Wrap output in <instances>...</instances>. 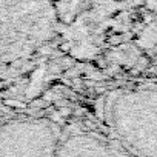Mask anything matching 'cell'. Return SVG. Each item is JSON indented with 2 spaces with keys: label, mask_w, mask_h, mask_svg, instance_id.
<instances>
[{
  "label": "cell",
  "mask_w": 157,
  "mask_h": 157,
  "mask_svg": "<svg viewBox=\"0 0 157 157\" xmlns=\"http://www.w3.org/2000/svg\"><path fill=\"white\" fill-rule=\"evenodd\" d=\"M111 137L136 157H157V88L116 90L105 97Z\"/></svg>",
  "instance_id": "cell-1"
},
{
  "label": "cell",
  "mask_w": 157,
  "mask_h": 157,
  "mask_svg": "<svg viewBox=\"0 0 157 157\" xmlns=\"http://www.w3.org/2000/svg\"><path fill=\"white\" fill-rule=\"evenodd\" d=\"M60 137L54 120L0 122V157H54Z\"/></svg>",
  "instance_id": "cell-2"
},
{
  "label": "cell",
  "mask_w": 157,
  "mask_h": 157,
  "mask_svg": "<svg viewBox=\"0 0 157 157\" xmlns=\"http://www.w3.org/2000/svg\"><path fill=\"white\" fill-rule=\"evenodd\" d=\"M54 157H136L113 137L77 131L60 137Z\"/></svg>",
  "instance_id": "cell-3"
},
{
  "label": "cell",
  "mask_w": 157,
  "mask_h": 157,
  "mask_svg": "<svg viewBox=\"0 0 157 157\" xmlns=\"http://www.w3.org/2000/svg\"><path fill=\"white\" fill-rule=\"evenodd\" d=\"M122 42V36L120 34H114L111 39H109V43L111 45H117V43H120Z\"/></svg>",
  "instance_id": "cell-4"
},
{
  "label": "cell",
  "mask_w": 157,
  "mask_h": 157,
  "mask_svg": "<svg viewBox=\"0 0 157 157\" xmlns=\"http://www.w3.org/2000/svg\"><path fill=\"white\" fill-rule=\"evenodd\" d=\"M69 46H71V45L66 42V43H62L59 48H60V51H63V52H68V51H69Z\"/></svg>",
  "instance_id": "cell-5"
},
{
  "label": "cell",
  "mask_w": 157,
  "mask_h": 157,
  "mask_svg": "<svg viewBox=\"0 0 157 157\" xmlns=\"http://www.w3.org/2000/svg\"><path fill=\"white\" fill-rule=\"evenodd\" d=\"M59 114H62V116H66V114H71V111H69L68 108H62V109H59Z\"/></svg>",
  "instance_id": "cell-6"
}]
</instances>
